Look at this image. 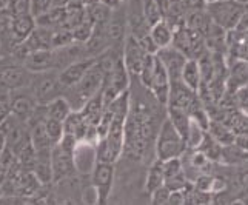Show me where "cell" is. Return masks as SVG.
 <instances>
[{"label": "cell", "instance_id": "obj_32", "mask_svg": "<svg viewBox=\"0 0 248 205\" xmlns=\"http://www.w3.org/2000/svg\"><path fill=\"white\" fill-rule=\"evenodd\" d=\"M211 185H213V177L207 176V174H202V176H198V179H196L194 189L202 190V191H211Z\"/></svg>", "mask_w": 248, "mask_h": 205}, {"label": "cell", "instance_id": "obj_9", "mask_svg": "<svg viewBox=\"0 0 248 205\" xmlns=\"http://www.w3.org/2000/svg\"><path fill=\"white\" fill-rule=\"evenodd\" d=\"M170 85H171L170 76L164 68V65H162L159 62V59L156 57V70H155V74H153V79H151V83H150L148 88L153 95H155V97L157 99L159 104H162V105L168 104Z\"/></svg>", "mask_w": 248, "mask_h": 205}, {"label": "cell", "instance_id": "obj_10", "mask_svg": "<svg viewBox=\"0 0 248 205\" xmlns=\"http://www.w3.org/2000/svg\"><path fill=\"white\" fill-rule=\"evenodd\" d=\"M145 56H147V53H145V51L142 49V47L139 45L138 39H136L134 36L128 37L125 42V47H124V57H122L128 73L139 74L142 63L145 61Z\"/></svg>", "mask_w": 248, "mask_h": 205}, {"label": "cell", "instance_id": "obj_44", "mask_svg": "<svg viewBox=\"0 0 248 205\" xmlns=\"http://www.w3.org/2000/svg\"><path fill=\"white\" fill-rule=\"evenodd\" d=\"M2 194H3V191H2V185H0V198H2Z\"/></svg>", "mask_w": 248, "mask_h": 205}, {"label": "cell", "instance_id": "obj_5", "mask_svg": "<svg viewBox=\"0 0 248 205\" xmlns=\"http://www.w3.org/2000/svg\"><path fill=\"white\" fill-rule=\"evenodd\" d=\"M51 170H53V181L56 182L71 177L76 173L74 153L65 150L61 143H54L51 147Z\"/></svg>", "mask_w": 248, "mask_h": 205}, {"label": "cell", "instance_id": "obj_17", "mask_svg": "<svg viewBox=\"0 0 248 205\" xmlns=\"http://www.w3.org/2000/svg\"><path fill=\"white\" fill-rule=\"evenodd\" d=\"M61 88H62V85L59 82V76L56 78L54 74H48L36 83V96L40 102L46 104V102H49L51 99L57 97L54 93L59 91Z\"/></svg>", "mask_w": 248, "mask_h": 205}, {"label": "cell", "instance_id": "obj_24", "mask_svg": "<svg viewBox=\"0 0 248 205\" xmlns=\"http://www.w3.org/2000/svg\"><path fill=\"white\" fill-rule=\"evenodd\" d=\"M142 16L145 22L151 27V25H155L159 20L164 19L165 10L156 2V0H142Z\"/></svg>", "mask_w": 248, "mask_h": 205}, {"label": "cell", "instance_id": "obj_27", "mask_svg": "<svg viewBox=\"0 0 248 205\" xmlns=\"http://www.w3.org/2000/svg\"><path fill=\"white\" fill-rule=\"evenodd\" d=\"M162 168H164V176H165V181L171 177H177L184 174V165H182V160L181 158H171L167 160H162Z\"/></svg>", "mask_w": 248, "mask_h": 205}, {"label": "cell", "instance_id": "obj_1", "mask_svg": "<svg viewBox=\"0 0 248 205\" xmlns=\"http://www.w3.org/2000/svg\"><path fill=\"white\" fill-rule=\"evenodd\" d=\"M245 10L247 5L239 0H215V2H207L205 5V11L210 16L211 22L225 31L236 28Z\"/></svg>", "mask_w": 248, "mask_h": 205}, {"label": "cell", "instance_id": "obj_15", "mask_svg": "<svg viewBox=\"0 0 248 205\" xmlns=\"http://www.w3.org/2000/svg\"><path fill=\"white\" fill-rule=\"evenodd\" d=\"M181 80L191 91L198 93L201 83H202L201 66H199L198 61H194V59H186V62L184 63V68L181 71Z\"/></svg>", "mask_w": 248, "mask_h": 205}, {"label": "cell", "instance_id": "obj_37", "mask_svg": "<svg viewBox=\"0 0 248 205\" xmlns=\"http://www.w3.org/2000/svg\"><path fill=\"white\" fill-rule=\"evenodd\" d=\"M236 31H248V6H247V10L245 13L242 14L241 17V20H239V23L236 25Z\"/></svg>", "mask_w": 248, "mask_h": 205}, {"label": "cell", "instance_id": "obj_34", "mask_svg": "<svg viewBox=\"0 0 248 205\" xmlns=\"http://www.w3.org/2000/svg\"><path fill=\"white\" fill-rule=\"evenodd\" d=\"M11 114V102L6 97L0 99V122L5 121V119Z\"/></svg>", "mask_w": 248, "mask_h": 205}, {"label": "cell", "instance_id": "obj_48", "mask_svg": "<svg viewBox=\"0 0 248 205\" xmlns=\"http://www.w3.org/2000/svg\"><path fill=\"white\" fill-rule=\"evenodd\" d=\"M247 114H248V110H247Z\"/></svg>", "mask_w": 248, "mask_h": 205}, {"label": "cell", "instance_id": "obj_33", "mask_svg": "<svg viewBox=\"0 0 248 205\" xmlns=\"http://www.w3.org/2000/svg\"><path fill=\"white\" fill-rule=\"evenodd\" d=\"M186 11H196V10H203L207 5V0H182Z\"/></svg>", "mask_w": 248, "mask_h": 205}, {"label": "cell", "instance_id": "obj_41", "mask_svg": "<svg viewBox=\"0 0 248 205\" xmlns=\"http://www.w3.org/2000/svg\"><path fill=\"white\" fill-rule=\"evenodd\" d=\"M156 2H157V3H159V5L165 10V0H156Z\"/></svg>", "mask_w": 248, "mask_h": 205}, {"label": "cell", "instance_id": "obj_11", "mask_svg": "<svg viewBox=\"0 0 248 205\" xmlns=\"http://www.w3.org/2000/svg\"><path fill=\"white\" fill-rule=\"evenodd\" d=\"M10 32H11V40H14L17 45L25 42L30 34L36 30V19L31 13L28 14H20V16H13L10 17Z\"/></svg>", "mask_w": 248, "mask_h": 205}, {"label": "cell", "instance_id": "obj_23", "mask_svg": "<svg viewBox=\"0 0 248 205\" xmlns=\"http://www.w3.org/2000/svg\"><path fill=\"white\" fill-rule=\"evenodd\" d=\"M168 119L185 141L186 139V133H188V126H190V121H191L190 114H188L185 110L168 107Z\"/></svg>", "mask_w": 248, "mask_h": 205}, {"label": "cell", "instance_id": "obj_6", "mask_svg": "<svg viewBox=\"0 0 248 205\" xmlns=\"http://www.w3.org/2000/svg\"><path fill=\"white\" fill-rule=\"evenodd\" d=\"M156 57L159 59V62L164 65L167 70L170 80H179L181 79V71L184 68V63L186 62V57L181 53L179 49H176L173 45H168L164 48H159Z\"/></svg>", "mask_w": 248, "mask_h": 205}, {"label": "cell", "instance_id": "obj_12", "mask_svg": "<svg viewBox=\"0 0 248 205\" xmlns=\"http://www.w3.org/2000/svg\"><path fill=\"white\" fill-rule=\"evenodd\" d=\"M94 63H96V59H87V61L74 62L68 65L65 70L59 74V82H61L62 88H73Z\"/></svg>", "mask_w": 248, "mask_h": 205}, {"label": "cell", "instance_id": "obj_18", "mask_svg": "<svg viewBox=\"0 0 248 205\" xmlns=\"http://www.w3.org/2000/svg\"><path fill=\"white\" fill-rule=\"evenodd\" d=\"M173 31L174 30L170 27L168 22L165 19H162L150 27V36L156 42V45L159 48H164L171 45V42H173Z\"/></svg>", "mask_w": 248, "mask_h": 205}, {"label": "cell", "instance_id": "obj_3", "mask_svg": "<svg viewBox=\"0 0 248 205\" xmlns=\"http://www.w3.org/2000/svg\"><path fill=\"white\" fill-rule=\"evenodd\" d=\"M114 162L96 160L91 173V184L97 194V204H107L114 184Z\"/></svg>", "mask_w": 248, "mask_h": 205}, {"label": "cell", "instance_id": "obj_14", "mask_svg": "<svg viewBox=\"0 0 248 205\" xmlns=\"http://www.w3.org/2000/svg\"><path fill=\"white\" fill-rule=\"evenodd\" d=\"M184 23L191 31L201 34V36H205L213 25L210 16L207 14V11H205V8L203 10H196V11H186Z\"/></svg>", "mask_w": 248, "mask_h": 205}, {"label": "cell", "instance_id": "obj_21", "mask_svg": "<svg viewBox=\"0 0 248 205\" xmlns=\"http://www.w3.org/2000/svg\"><path fill=\"white\" fill-rule=\"evenodd\" d=\"M164 184H165V176H164V168H162V160L156 159L150 167L147 179H145V190H147V193H153Z\"/></svg>", "mask_w": 248, "mask_h": 205}, {"label": "cell", "instance_id": "obj_2", "mask_svg": "<svg viewBox=\"0 0 248 205\" xmlns=\"http://www.w3.org/2000/svg\"><path fill=\"white\" fill-rule=\"evenodd\" d=\"M186 150V143L179 131L167 117L160 126V131L156 141V155L157 159L167 160L171 158H181Z\"/></svg>", "mask_w": 248, "mask_h": 205}, {"label": "cell", "instance_id": "obj_46", "mask_svg": "<svg viewBox=\"0 0 248 205\" xmlns=\"http://www.w3.org/2000/svg\"><path fill=\"white\" fill-rule=\"evenodd\" d=\"M207 2H215V0H207Z\"/></svg>", "mask_w": 248, "mask_h": 205}, {"label": "cell", "instance_id": "obj_13", "mask_svg": "<svg viewBox=\"0 0 248 205\" xmlns=\"http://www.w3.org/2000/svg\"><path fill=\"white\" fill-rule=\"evenodd\" d=\"M248 85V61L237 59L236 62L232 63L228 71V91L234 95V93Z\"/></svg>", "mask_w": 248, "mask_h": 205}, {"label": "cell", "instance_id": "obj_39", "mask_svg": "<svg viewBox=\"0 0 248 205\" xmlns=\"http://www.w3.org/2000/svg\"><path fill=\"white\" fill-rule=\"evenodd\" d=\"M6 147H8V142H6V134H5V131L0 128V155L6 150Z\"/></svg>", "mask_w": 248, "mask_h": 205}, {"label": "cell", "instance_id": "obj_30", "mask_svg": "<svg viewBox=\"0 0 248 205\" xmlns=\"http://www.w3.org/2000/svg\"><path fill=\"white\" fill-rule=\"evenodd\" d=\"M56 3V0H31V13L32 16H40L51 10V6Z\"/></svg>", "mask_w": 248, "mask_h": 205}, {"label": "cell", "instance_id": "obj_8", "mask_svg": "<svg viewBox=\"0 0 248 205\" xmlns=\"http://www.w3.org/2000/svg\"><path fill=\"white\" fill-rule=\"evenodd\" d=\"M32 82L31 71L27 68L11 66L0 71V88L6 90H22Z\"/></svg>", "mask_w": 248, "mask_h": 205}, {"label": "cell", "instance_id": "obj_45", "mask_svg": "<svg viewBox=\"0 0 248 205\" xmlns=\"http://www.w3.org/2000/svg\"><path fill=\"white\" fill-rule=\"evenodd\" d=\"M244 204H248V198H245V199H244Z\"/></svg>", "mask_w": 248, "mask_h": 205}, {"label": "cell", "instance_id": "obj_42", "mask_svg": "<svg viewBox=\"0 0 248 205\" xmlns=\"http://www.w3.org/2000/svg\"><path fill=\"white\" fill-rule=\"evenodd\" d=\"M239 2H242L244 5H247V6H248V0H239Z\"/></svg>", "mask_w": 248, "mask_h": 205}, {"label": "cell", "instance_id": "obj_29", "mask_svg": "<svg viewBox=\"0 0 248 205\" xmlns=\"http://www.w3.org/2000/svg\"><path fill=\"white\" fill-rule=\"evenodd\" d=\"M170 189L164 184L162 187H159V189H156L153 193H150L151 196V204L155 205H165L168 204V199H170Z\"/></svg>", "mask_w": 248, "mask_h": 205}, {"label": "cell", "instance_id": "obj_43", "mask_svg": "<svg viewBox=\"0 0 248 205\" xmlns=\"http://www.w3.org/2000/svg\"><path fill=\"white\" fill-rule=\"evenodd\" d=\"M171 2H182V0H170L168 3H171ZM167 6H168V5H167Z\"/></svg>", "mask_w": 248, "mask_h": 205}, {"label": "cell", "instance_id": "obj_36", "mask_svg": "<svg viewBox=\"0 0 248 205\" xmlns=\"http://www.w3.org/2000/svg\"><path fill=\"white\" fill-rule=\"evenodd\" d=\"M234 145H237L244 153H248V131L242 133V134H237L234 139Z\"/></svg>", "mask_w": 248, "mask_h": 205}, {"label": "cell", "instance_id": "obj_31", "mask_svg": "<svg viewBox=\"0 0 248 205\" xmlns=\"http://www.w3.org/2000/svg\"><path fill=\"white\" fill-rule=\"evenodd\" d=\"M138 42H139V45L142 47V49H143L147 54H156V53H157L159 47L156 45V42L153 40V37L150 36V31H148V32H145L143 36L138 37Z\"/></svg>", "mask_w": 248, "mask_h": 205}, {"label": "cell", "instance_id": "obj_7", "mask_svg": "<svg viewBox=\"0 0 248 205\" xmlns=\"http://www.w3.org/2000/svg\"><path fill=\"white\" fill-rule=\"evenodd\" d=\"M61 59L54 54V51L51 49H36L31 51L23 59V65L31 73H45L49 71L51 68L59 65Z\"/></svg>", "mask_w": 248, "mask_h": 205}, {"label": "cell", "instance_id": "obj_20", "mask_svg": "<svg viewBox=\"0 0 248 205\" xmlns=\"http://www.w3.org/2000/svg\"><path fill=\"white\" fill-rule=\"evenodd\" d=\"M196 150L201 151L210 162H220L222 160V150H224V147H222V145L213 138V136H210L207 131H205L203 139Z\"/></svg>", "mask_w": 248, "mask_h": 205}, {"label": "cell", "instance_id": "obj_40", "mask_svg": "<svg viewBox=\"0 0 248 205\" xmlns=\"http://www.w3.org/2000/svg\"><path fill=\"white\" fill-rule=\"evenodd\" d=\"M241 184H242L244 189H248V172L241 174Z\"/></svg>", "mask_w": 248, "mask_h": 205}, {"label": "cell", "instance_id": "obj_28", "mask_svg": "<svg viewBox=\"0 0 248 205\" xmlns=\"http://www.w3.org/2000/svg\"><path fill=\"white\" fill-rule=\"evenodd\" d=\"M28 13H31V0H8V5H6L8 17L28 14Z\"/></svg>", "mask_w": 248, "mask_h": 205}, {"label": "cell", "instance_id": "obj_4", "mask_svg": "<svg viewBox=\"0 0 248 205\" xmlns=\"http://www.w3.org/2000/svg\"><path fill=\"white\" fill-rule=\"evenodd\" d=\"M104 80H105V73L96 61V63H94L90 70L85 73L83 78L73 87L76 91V97H78L82 104H87L93 96H96L99 91H102Z\"/></svg>", "mask_w": 248, "mask_h": 205}, {"label": "cell", "instance_id": "obj_35", "mask_svg": "<svg viewBox=\"0 0 248 205\" xmlns=\"http://www.w3.org/2000/svg\"><path fill=\"white\" fill-rule=\"evenodd\" d=\"M168 204H171V205H182V204H185L184 191H182V190H174V191H171V193H170Z\"/></svg>", "mask_w": 248, "mask_h": 205}, {"label": "cell", "instance_id": "obj_26", "mask_svg": "<svg viewBox=\"0 0 248 205\" xmlns=\"http://www.w3.org/2000/svg\"><path fill=\"white\" fill-rule=\"evenodd\" d=\"M44 125H45V131H46V136L51 143L54 145L62 139V136H63V122L62 121H57V119H53V117H45Z\"/></svg>", "mask_w": 248, "mask_h": 205}, {"label": "cell", "instance_id": "obj_38", "mask_svg": "<svg viewBox=\"0 0 248 205\" xmlns=\"http://www.w3.org/2000/svg\"><path fill=\"white\" fill-rule=\"evenodd\" d=\"M99 2H100L102 5L108 6L109 10H116V8H119V6H121L122 0H99Z\"/></svg>", "mask_w": 248, "mask_h": 205}, {"label": "cell", "instance_id": "obj_25", "mask_svg": "<svg viewBox=\"0 0 248 205\" xmlns=\"http://www.w3.org/2000/svg\"><path fill=\"white\" fill-rule=\"evenodd\" d=\"M203 136H205V130H203V128L199 124H196L193 119H191V121H190V126H188L186 139H185L186 150H196V148H198L199 143L203 139Z\"/></svg>", "mask_w": 248, "mask_h": 205}, {"label": "cell", "instance_id": "obj_22", "mask_svg": "<svg viewBox=\"0 0 248 205\" xmlns=\"http://www.w3.org/2000/svg\"><path fill=\"white\" fill-rule=\"evenodd\" d=\"M71 113V105L65 97H54L46 102V117H53L57 121H65V117Z\"/></svg>", "mask_w": 248, "mask_h": 205}, {"label": "cell", "instance_id": "obj_16", "mask_svg": "<svg viewBox=\"0 0 248 205\" xmlns=\"http://www.w3.org/2000/svg\"><path fill=\"white\" fill-rule=\"evenodd\" d=\"M207 133L210 136H213L222 147H227V145H233L236 134L234 131L230 128L225 122L217 121V119H210V124L207 128Z\"/></svg>", "mask_w": 248, "mask_h": 205}, {"label": "cell", "instance_id": "obj_19", "mask_svg": "<svg viewBox=\"0 0 248 205\" xmlns=\"http://www.w3.org/2000/svg\"><path fill=\"white\" fill-rule=\"evenodd\" d=\"M34 113H36V102L28 96H17L11 102V114L16 119L27 121Z\"/></svg>", "mask_w": 248, "mask_h": 205}, {"label": "cell", "instance_id": "obj_47", "mask_svg": "<svg viewBox=\"0 0 248 205\" xmlns=\"http://www.w3.org/2000/svg\"><path fill=\"white\" fill-rule=\"evenodd\" d=\"M0 51H2V45H0Z\"/></svg>", "mask_w": 248, "mask_h": 205}]
</instances>
